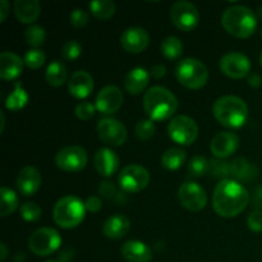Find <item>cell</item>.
<instances>
[{"mask_svg":"<svg viewBox=\"0 0 262 262\" xmlns=\"http://www.w3.org/2000/svg\"><path fill=\"white\" fill-rule=\"evenodd\" d=\"M250 204V193L237 181L224 179L216 184L212 194V209L222 217H235Z\"/></svg>","mask_w":262,"mask_h":262,"instance_id":"1","label":"cell"},{"mask_svg":"<svg viewBox=\"0 0 262 262\" xmlns=\"http://www.w3.org/2000/svg\"><path fill=\"white\" fill-rule=\"evenodd\" d=\"M143 110L154 122L166 120L174 115L178 109V100L176 95L168 89L154 86L143 95Z\"/></svg>","mask_w":262,"mask_h":262,"instance_id":"2","label":"cell"},{"mask_svg":"<svg viewBox=\"0 0 262 262\" xmlns=\"http://www.w3.org/2000/svg\"><path fill=\"white\" fill-rule=\"evenodd\" d=\"M222 26L229 35L238 38H247L257 28V17L251 8L232 5L222 14Z\"/></svg>","mask_w":262,"mask_h":262,"instance_id":"3","label":"cell"},{"mask_svg":"<svg viewBox=\"0 0 262 262\" xmlns=\"http://www.w3.org/2000/svg\"><path fill=\"white\" fill-rule=\"evenodd\" d=\"M215 119L227 128H241L248 118V106L241 97L227 95L215 101L212 106Z\"/></svg>","mask_w":262,"mask_h":262,"instance_id":"4","label":"cell"},{"mask_svg":"<svg viewBox=\"0 0 262 262\" xmlns=\"http://www.w3.org/2000/svg\"><path fill=\"white\" fill-rule=\"evenodd\" d=\"M86 205L76 196H66L58 200L53 209V217L56 225L63 229L76 228L83 222Z\"/></svg>","mask_w":262,"mask_h":262,"instance_id":"5","label":"cell"},{"mask_svg":"<svg viewBox=\"0 0 262 262\" xmlns=\"http://www.w3.org/2000/svg\"><path fill=\"white\" fill-rule=\"evenodd\" d=\"M176 77L187 89L199 90L209 81V69L199 59L186 58L177 64Z\"/></svg>","mask_w":262,"mask_h":262,"instance_id":"6","label":"cell"},{"mask_svg":"<svg viewBox=\"0 0 262 262\" xmlns=\"http://www.w3.org/2000/svg\"><path fill=\"white\" fill-rule=\"evenodd\" d=\"M61 245V237L58 230L53 228H40L35 230L28 238V248L31 252L35 253L36 256H45L51 255L55 251L59 250Z\"/></svg>","mask_w":262,"mask_h":262,"instance_id":"7","label":"cell"},{"mask_svg":"<svg viewBox=\"0 0 262 262\" xmlns=\"http://www.w3.org/2000/svg\"><path fill=\"white\" fill-rule=\"evenodd\" d=\"M168 135L176 143L189 146L197 140L199 127L192 118L187 115H177L168 125Z\"/></svg>","mask_w":262,"mask_h":262,"instance_id":"8","label":"cell"},{"mask_svg":"<svg viewBox=\"0 0 262 262\" xmlns=\"http://www.w3.org/2000/svg\"><path fill=\"white\" fill-rule=\"evenodd\" d=\"M118 183L120 188L127 193H137L148 186L150 173L143 166L129 164L120 170L118 176Z\"/></svg>","mask_w":262,"mask_h":262,"instance_id":"9","label":"cell"},{"mask_svg":"<svg viewBox=\"0 0 262 262\" xmlns=\"http://www.w3.org/2000/svg\"><path fill=\"white\" fill-rule=\"evenodd\" d=\"M170 19L177 28L189 32L199 25L200 13L194 4L186 0H179L171 5Z\"/></svg>","mask_w":262,"mask_h":262,"instance_id":"10","label":"cell"},{"mask_svg":"<svg viewBox=\"0 0 262 262\" xmlns=\"http://www.w3.org/2000/svg\"><path fill=\"white\" fill-rule=\"evenodd\" d=\"M89 155L81 146H68L58 151L55 155V164L60 170L77 173L86 168Z\"/></svg>","mask_w":262,"mask_h":262,"instance_id":"11","label":"cell"},{"mask_svg":"<svg viewBox=\"0 0 262 262\" xmlns=\"http://www.w3.org/2000/svg\"><path fill=\"white\" fill-rule=\"evenodd\" d=\"M97 135L100 140L113 147H119L127 141V128L114 118H102L97 123Z\"/></svg>","mask_w":262,"mask_h":262,"instance_id":"12","label":"cell"},{"mask_svg":"<svg viewBox=\"0 0 262 262\" xmlns=\"http://www.w3.org/2000/svg\"><path fill=\"white\" fill-rule=\"evenodd\" d=\"M178 200L184 209L189 211H201L207 205L206 191L194 182H184L178 189Z\"/></svg>","mask_w":262,"mask_h":262,"instance_id":"13","label":"cell"},{"mask_svg":"<svg viewBox=\"0 0 262 262\" xmlns=\"http://www.w3.org/2000/svg\"><path fill=\"white\" fill-rule=\"evenodd\" d=\"M220 71L225 76L234 79H242L251 72V61L247 55L239 51H232L220 59Z\"/></svg>","mask_w":262,"mask_h":262,"instance_id":"14","label":"cell"},{"mask_svg":"<svg viewBox=\"0 0 262 262\" xmlns=\"http://www.w3.org/2000/svg\"><path fill=\"white\" fill-rule=\"evenodd\" d=\"M124 96L119 87L106 86L97 94L95 100V106L97 112L105 115H112L122 107Z\"/></svg>","mask_w":262,"mask_h":262,"instance_id":"15","label":"cell"},{"mask_svg":"<svg viewBox=\"0 0 262 262\" xmlns=\"http://www.w3.org/2000/svg\"><path fill=\"white\" fill-rule=\"evenodd\" d=\"M150 43V36L145 28L129 27L120 35V46L130 54H140Z\"/></svg>","mask_w":262,"mask_h":262,"instance_id":"16","label":"cell"},{"mask_svg":"<svg viewBox=\"0 0 262 262\" xmlns=\"http://www.w3.org/2000/svg\"><path fill=\"white\" fill-rule=\"evenodd\" d=\"M239 147V137L232 132H219L211 140L210 150L217 159H227L232 156Z\"/></svg>","mask_w":262,"mask_h":262,"instance_id":"17","label":"cell"},{"mask_svg":"<svg viewBox=\"0 0 262 262\" xmlns=\"http://www.w3.org/2000/svg\"><path fill=\"white\" fill-rule=\"evenodd\" d=\"M41 183H42V178H41L40 171L35 166L23 168L18 174L17 181H15L18 192L26 197L35 194L40 189Z\"/></svg>","mask_w":262,"mask_h":262,"instance_id":"18","label":"cell"},{"mask_svg":"<svg viewBox=\"0 0 262 262\" xmlns=\"http://www.w3.org/2000/svg\"><path fill=\"white\" fill-rule=\"evenodd\" d=\"M68 91L76 99H86L94 91V78L86 71H77L69 77Z\"/></svg>","mask_w":262,"mask_h":262,"instance_id":"19","label":"cell"},{"mask_svg":"<svg viewBox=\"0 0 262 262\" xmlns=\"http://www.w3.org/2000/svg\"><path fill=\"white\" fill-rule=\"evenodd\" d=\"M94 165L97 173L102 177H112L119 169V158L113 150L107 147L99 148L94 156Z\"/></svg>","mask_w":262,"mask_h":262,"instance_id":"20","label":"cell"},{"mask_svg":"<svg viewBox=\"0 0 262 262\" xmlns=\"http://www.w3.org/2000/svg\"><path fill=\"white\" fill-rule=\"evenodd\" d=\"M25 61L12 51H3L0 54V77L4 81H12L20 76Z\"/></svg>","mask_w":262,"mask_h":262,"instance_id":"21","label":"cell"},{"mask_svg":"<svg viewBox=\"0 0 262 262\" xmlns=\"http://www.w3.org/2000/svg\"><path fill=\"white\" fill-rule=\"evenodd\" d=\"M123 258L128 262H150L152 260V251L141 241H127L120 250Z\"/></svg>","mask_w":262,"mask_h":262,"instance_id":"22","label":"cell"},{"mask_svg":"<svg viewBox=\"0 0 262 262\" xmlns=\"http://www.w3.org/2000/svg\"><path fill=\"white\" fill-rule=\"evenodd\" d=\"M130 229V222L125 215L115 214L106 219L102 225V234L109 239H120L125 237Z\"/></svg>","mask_w":262,"mask_h":262,"instance_id":"23","label":"cell"},{"mask_svg":"<svg viewBox=\"0 0 262 262\" xmlns=\"http://www.w3.org/2000/svg\"><path fill=\"white\" fill-rule=\"evenodd\" d=\"M150 83V74L145 68H135L125 76L124 89L129 95H140Z\"/></svg>","mask_w":262,"mask_h":262,"instance_id":"24","label":"cell"},{"mask_svg":"<svg viewBox=\"0 0 262 262\" xmlns=\"http://www.w3.org/2000/svg\"><path fill=\"white\" fill-rule=\"evenodd\" d=\"M41 5L37 0H15L14 14L20 23H32L40 17Z\"/></svg>","mask_w":262,"mask_h":262,"instance_id":"25","label":"cell"},{"mask_svg":"<svg viewBox=\"0 0 262 262\" xmlns=\"http://www.w3.org/2000/svg\"><path fill=\"white\" fill-rule=\"evenodd\" d=\"M257 168L245 158H237L230 163V177L233 181L250 182L257 177Z\"/></svg>","mask_w":262,"mask_h":262,"instance_id":"26","label":"cell"},{"mask_svg":"<svg viewBox=\"0 0 262 262\" xmlns=\"http://www.w3.org/2000/svg\"><path fill=\"white\" fill-rule=\"evenodd\" d=\"M68 78V69L66 64L60 60H54L46 68L45 79L50 86L60 87L66 83Z\"/></svg>","mask_w":262,"mask_h":262,"instance_id":"27","label":"cell"},{"mask_svg":"<svg viewBox=\"0 0 262 262\" xmlns=\"http://www.w3.org/2000/svg\"><path fill=\"white\" fill-rule=\"evenodd\" d=\"M90 12L96 19L107 20L115 14L117 5L113 0H94L90 3Z\"/></svg>","mask_w":262,"mask_h":262,"instance_id":"28","label":"cell"},{"mask_svg":"<svg viewBox=\"0 0 262 262\" xmlns=\"http://www.w3.org/2000/svg\"><path fill=\"white\" fill-rule=\"evenodd\" d=\"M187 152L179 147H171L161 156V165L168 170H177L186 161Z\"/></svg>","mask_w":262,"mask_h":262,"instance_id":"29","label":"cell"},{"mask_svg":"<svg viewBox=\"0 0 262 262\" xmlns=\"http://www.w3.org/2000/svg\"><path fill=\"white\" fill-rule=\"evenodd\" d=\"M0 216H9L18 209V196L9 187L3 186L0 189Z\"/></svg>","mask_w":262,"mask_h":262,"instance_id":"30","label":"cell"},{"mask_svg":"<svg viewBox=\"0 0 262 262\" xmlns=\"http://www.w3.org/2000/svg\"><path fill=\"white\" fill-rule=\"evenodd\" d=\"M28 102V94L20 83H15L14 91L12 94L8 95L7 100H5V107L10 112H18L22 107L26 106Z\"/></svg>","mask_w":262,"mask_h":262,"instance_id":"31","label":"cell"},{"mask_svg":"<svg viewBox=\"0 0 262 262\" xmlns=\"http://www.w3.org/2000/svg\"><path fill=\"white\" fill-rule=\"evenodd\" d=\"M160 49L165 58H168L169 60H174V59H178L183 53V43L176 36H168L163 40Z\"/></svg>","mask_w":262,"mask_h":262,"instance_id":"32","label":"cell"},{"mask_svg":"<svg viewBox=\"0 0 262 262\" xmlns=\"http://www.w3.org/2000/svg\"><path fill=\"white\" fill-rule=\"evenodd\" d=\"M209 163L206 158L204 156H193L188 164V174L192 178H200L209 173Z\"/></svg>","mask_w":262,"mask_h":262,"instance_id":"33","label":"cell"},{"mask_svg":"<svg viewBox=\"0 0 262 262\" xmlns=\"http://www.w3.org/2000/svg\"><path fill=\"white\" fill-rule=\"evenodd\" d=\"M25 38L30 46L33 49H37L38 46L42 45L46 40V33L41 26H30L25 32Z\"/></svg>","mask_w":262,"mask_h":262,"instance_id":"34","label":"cell"},{"mask_svg":"<svg viewBox=\"0 0 262 262\" xmlns=\"http://www.w3.org/2000/svg\"><path fill=\"white\" fill-rule=\"evenodd\" d=\"M209 174L224 181L228 177H230V163L223 160V159H212L209 163Z\"/></svg>","mask_w":262,"mask_h":262,"instance_id":"35","label":"cell"},{"mask_svg":"<svg viewBox=\"0 0 262 262\" xmlns=\"http://www.w3.org/2000/svg\"><path fill=\"white\" fill-rule=\"evenodd\" d=\"M46 60V55L42 50L40 49H31V50L26 51L25 58H23V61H25L26 66L30 69H38L43 66Z\"/></svg>","mask_w":262,"mask_h":262,"instance_id":"36","label":"cell"},{"mask_svg":"<svg viewBox=\"0 0 262 262\" xmlns=\"http://www.w3.org/2000/svg\"><path fill=\"white\" fill-rule=\"evenodd\" d=\"M155 123L151 119H142L136 125V136L141 141H148L150 138H152L155 135Z\"/></svg>","mask_w":262,"mask_h":262,"instance_id":"37","label":"cell"},{"mask_svg":"<svg viewBox=\"0 0 262 262\" xmlns=\"http://www.w3.org/2000/svg\"><path fill=\"white\" fill-rule=\"evenodd\" d=\"M41 207L36 202H26L20 206V216L26 222H36L41 217Z\"/></svg>","mask_w":262,"mask_h":262,"instance_id":"38","label":"cell"},{"mask_svg":"<svg viewBox=\"0 0 262 262\" xmlns=\"http://www.w3.org/2000/svg\"><path fill=\"white\" fill-rule=\"evenodd\" d=\"M82 53V45L76 40L67 41L61 49V55L66 60H76Z\"/></svg>","mask_w":262,"mask_h":262,"instance_id":"39","label":"cell"},{"mask_svg":"<svg viewBox=\"0 0 262 262\" xmlns=\"http://www.w3.org/2000/svg\"><path fill=\"white\" fill-rule=\"evenodd\" d=\"M95 110H96V106L92 102L83 101L77 105L74 113H76V117L78 119L90 120L95 115Z\"/></svg>","mask_w":262,"mask_h":262,"instance_id":"40","label":"cell"},{"mask_svg":"<svg viewBox=\"0 0 262 262\" xmlns=\"http://www.w3.org/2000/svg\"><path fill=\"white\" fill-rule=\"evenodd\" d=\"M89 20L90 15L87 14V12H84L83 9H79V8L74 9L73 12L71 13V15H69V22H71V25L76 28L84 27V26L89 23Z\"/></svg>","mask_w":262,"mask_h":262,"instance_id":"41","label":"cell"},{"mask_svg":"<svg viewBox=\"0 0 262 262\" xmlns=\"http://www.w3.org/2000/svg\"><path fill=\"white\" fill-rule=\"evenodd\" d=\"M247 225L252 232L262 233V211L257 210L250 214L247 219Z\"/></svg>","mask_w":262,"mask_h":262,"instance_id":"42","label":"cell"},{"mask_svg":"<svg viewBox=\"0 0 262 262\" xmlns=\"http://www.w3.org/2000/svg\"><path fill=\"white\" fill-rule=\"evenodd\" d=\"M99 193L101 194L104 199H114L117 196V187L114 183L110 181H102L99 186Z\"/></svg>","mask_w":262,"mask_h":262,"instance_id":"43","label":"cell"},{"mask_svg":"<svg viewBox=\"0 0 262 262\" xmlns=\"http://www.w3.org/2000/svg\"><path fill=\"white\" fill-rule=\"evenodd\" d=\"M84 205H86V210L90 212H99L102 207L101 200L97 196H90L84 202Z\"/></svg>","mask_w":262,"mask_h":262,"instance_id":"44","label":"cell"},{"mask_svg":"<svg viewBox=\"0 0 262 262\" xmlns=\"http://www.w3.org/2000/svg\"><path fill=\"white\" fill-rule=\"evenodd\" d=\"M165 74H166V68L164 66H161V64H156V66H154L152 69H151V76L156 79L163 78Z\"/></svg>","mask_w":262,"mask_h":262,"instance_id":"45","label":"cell"},{"mask_svg":"<svg viewBox=\"0 0 262 262\" xmlns=\"http://www.w3.org/2000/svg\"><path fill=\"white\" fill-rule=\"evenodd\" d=\"M247 81H248V84H250L251 87H253V89H257V87H260L262 83L261 76L257 73H251L250 76H248Z\"/></svg>","mask_w":262,"mask_h":262,"instance_id":"46","label":"cell"},{"mask_svg":"<svg viewBox=\"0 0 262 262\" xmlns=\"http://www.w3.org/2000/svg\"><path fill=\"white\" fill-rule=\"evenodd\" d=\"M8 13H9V4L7 0H0V22L7 19Z\"/></svg>","mask_w":262,"mask_h":262,"instance_id":"47","label":"cell"},{"mask_svg":"<svg viewBox=\"0 0 262 262\" xmlns=\"http://www.w3.org/2000/svg\"><path fill=\"white\" fill-rule=\"evenodd\" d=\"M253 204H255L256 207L261 209L262 211V187H257L255 189V196H253Z\"/></svg>","mask_w":262,"mask_h":262,"instance_id":"48","label":"cell"},{"mask_svg":"<svg viewBox=\"0 0 262 262\" xmlns=\"http://www.w3.org/2000/svg\"><path fill=\"white\" fill-rule=\"evenodd\" d=\"M0 250H2V253H0V260L4 261L5 258H7V256H8L7 246H5L4 243H2V245H0Z\"/></svg>","mask_w":262,"mask_h":262,"instance_id":"49","label":"cell"},{"mask_svg":"<svg viewBox=\"0 0 262 262\" xmlns=\"http://www.w3.org/2000/svg\"><path fill=\"white\" fill-rule=\"evenodd\" d=\"M0 118H2V129H0V132H3L4 130V125H5V117H4V113L0 112Z\"/></svg>","mask_w":262,"mask_h":262,"instance_id":"50","label":"cell"},{"mask_svg":"<svg viewBox=\"0 0 262 262\" xmlns=\"http://www.w3.org/2000/svg\"><path fill=\"white\" fill-rule=\"evenodd\" d=\"M257 15H258V18H260V19L262 20V5L260 8H258V10H257Z\"/></svg>","mask_w":262,"mask_h":262,"instance_id":"51","label":"cell"},{"mask_svg":"<svg viewBox=\"0 0 262 262\" xmlns=\"http://www.w3.org/2000/svg\"><path fill=\"white\" fill-rule=\"evenodd\" d=\"M260 66L262 67V53H261V55H260Z\"/></svg>","mask_w":262,"mask_h":262,"instance_id":"52","label":"cell"},{"mask_svg":"<svg viewBox=\"0 0 262 262\" xmlns=\"http://www.w3.org/2000/svg\"><path fill=\"white\" fill-rule=\"evenodd\" d=\"M45 262H58V261H54V260H48V261H45Z\"/></svg>","mask_w":262,"mask_h":262,"instance_id":"53","label":"cell"},{"mask_svg":"<svg viewBox=\"0 0 262 262\" xmlns=\"http://www.w3.org/2000/svg\"><path fill=\"white\" fill-rule=\"evenodd\" d=\"M261 37H262V30H261Z\"/></svg>","mask_w":262,"mask_h":262,"instance_id":"54","label":"cell"}]
</instances>
